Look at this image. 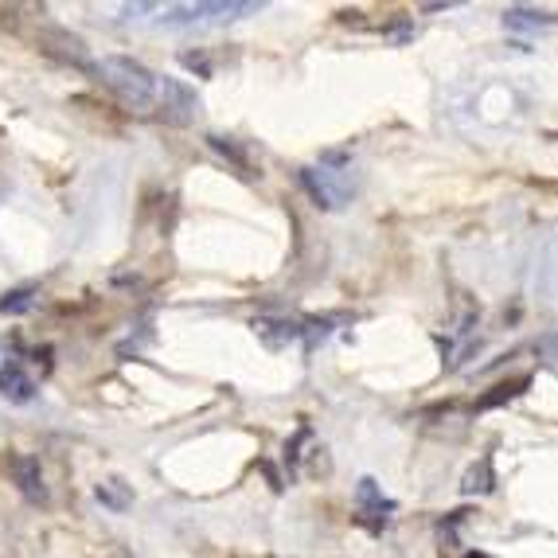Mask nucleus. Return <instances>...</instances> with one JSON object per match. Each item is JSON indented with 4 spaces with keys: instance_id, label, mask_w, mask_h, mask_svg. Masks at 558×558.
<instances>
[{
    "instance_id": "obj_1",
    "label": "nucleus",
    "mask_w": 558,
    "mask_h": 558,
    "mask_svg": "<svg viewBox=\"0 0 558 558\" xmlns=\"http://www.w3.org/2000/svg\"><path fill=\"white\" fill-rule=\"evenodd\" d=\"M301 187L308 199L325 211H340L355 199V172H352V153H325L320 165L301 168L298 172Z\"/></svg>"
},
{
    "instance_id": "obj_2",
    "label": "nucleus",
    "mask_w": 558,
    "mask_h": 558,
    "mask_svg": "<svg viewBox=\"0 0 558 558\" xmlns=\"http://www.w3.org/2000/svg\"><path fill=\"white\" fill-rule=\"evenodd\" d=\"M98 75H102V83L110 86L130 110H141V113L157 110L160 78L153 75L145 63H137V59H130V56H106L102 63H98Z\"/></svg>"
},
{
    "instance_id": "obj_3",
    "label": "nucleus",
    "mask_w": 558,
    "mask_h": 558,
    "mask_svg": "<svg viewBox=\"0 0 558 558\" xmlns=\"http://www.w3.org/2000/svg\"><path fill=\"white\" fill-rule=\"evenodd\" d=\"M262 0H199V4H172L160 12L165 28H192V24H227V20L258 16Z\"/></svg>"
},
{
    "instance_id": "obj_4",
    "label": "nucleus",
    "mask_w": 558,
    "mask_h": 558,
    "mask_svg": "<svg viewBox=\"0 0 558 558\" xmlns=\"http://www.w3.org/2000/svg\"><path fill=\"white\" fill-rule=\"evenodd\" d=\"M199 110H204V102H199V94L184 78L165 75L157 83V113L168 125H192L199 118Z\"/></svg>"
},
{
    "instance_id": "obj_5",
    "label": "nucleus",
    "mask_w": 558,
    "mask_h": 558,
    "mask_svg": "<svg viewBox=\"0 0 558 558\" xmlns=\"http://www.w3.org/2000/svg\"><path fill=\"white\" fill-rule=\"evenodd\" d=\"M36 395H39V383L24 372V363L9 360L0 367V399L12 402V407H28V402H36Z\"/></svg>"
},
{
    "instance_id": "obj_6",
    "label": "nucleus",
    "mask_w": 558,
    "mask_h": 558,
    "mask_svg": "<svg viewBox=\"0 0 558 558\" xmlns=\"http://www.w3.org/2000/svg\"><path fill=\"white\" fill-rule=\"evenodd\" d=\"M12 469V481H16L20 496L32 504H47V484H44V469H39V461L32 453H16L9 461Z\"/></svg>"
},
{
    "instance_id": "obj_7",
    "label": "nucleus",
    "mask_w": 558,
    "mask_h": 558,
    "mask_svg": "<svg viewBox=\"0 0 558 558\" xmlns=\"http://www.w3.org/2000/svg\"><path fill=\"white\" fill-rule=\"evenodd\" d=\"M504 28L515 32V36H539V32H550L558 24L555 12L547 9H531V4H512V9H504Z\"/></svg>"
},
{
    "instance_id": "obj_8",
    "label": "nucleus",
    "mask_w": 558,
    "mask_h": 558,
    "mask_svg": "<svg viewBox=\"0 0 558 558\" xmlns=\"http://www.w3.org/2000/svg\"><path fill=\"white\" fill-rule=\"evenodd\" d=\"M355 500H360V515L372 523V527L387 523V520H391V512H395V500H387V496H383L379 481H372V476H363V481H360V488H355Z\"/></svg>"
},
{
    "instance_id": "obj_9",
    "label": "nucleus",
    "mask_w": 558,
    "mask_h": 558,
    "mask_svg": "<svg viewBox=\"0 0 558 558\" xmlns=\"http://www.w3.org/2000/svg\"><path fill=\"white\" fill-rule=\"evenodd\" d=\"M36 305H39V286H32V281L0 293V313H4V317H28Z\"/></svg>"
},
{
    "instance_id": "obj_10",
    "label": "nucleus",
    "mask_w": 558,
    "mask_h": 558,
    "mask_svg": "<svg viewBox=\"0 0 558 558\" xmlns=\"http://www.w3.org/2000/svg\"><path fill=\"white\" fill-rule=\"evenodd\" d=\"M98 500H102L106 508H113V512H125V508H130V493H125V484L121 481L98 484Z\"/></svg>"
},
{
    "instance_id": "obj_11",
    "label": "nucleus",
    "mask_w": 558,
    "mask_h": 558,
    "mask_svg": "<svg viewBox=\"0 0 558 558\" xmlns=\"http://www.w3.org/2000/svg\"><path fill=\"white\" fill-rule=\"evenodd\" d=\"M531 379H515V383H504V387H496V395H488V399H481V410H488V407H500L504 399H515V395L527 387Z\"/></svg>"
},
{
    "instance_id": "obj_12",
    "label": "nucleus",
    "mask_w": 558,
    "mask_h": 558,
    "mask_svg": "<svg viewBox=\"0 0 558 558\" xmlns=\"http://www.w3.org/2000/svg\"><path fill=\"white\" fill-rule=\"evenodd\" d=\"M180 63L192 66V71H199V78H211V63H207V56H192V51H184Z\"/></svg>"
},
{
    "instance_id": "obj_13",
    "label": "nucleus",
    "mask_w": 558,
    "mask_h": 558,
    "mask_svg": "<svg viewBox=\"0 0 558 558\" xmlns=\"http://www.w3.org/2000/svg\"><path fill=\"white\" fill-rule=\"evenodd\" d=\"M465 558H496V555H488V550H469Z\"/></svg>"
}]
</instances>
